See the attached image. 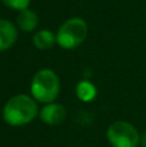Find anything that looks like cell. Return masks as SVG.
<instances>
[{"mask_svg":"<svg viewBox=\"0 0 146 147\" xmlns=\"http://www.w3.org/2000/svg\"><path fill=\"white\" fill-rule=\"evenodd\" d=\"M39 115L36 101L27 94H16L7 101L3 109L5 123L12 127H22L31 123Z\"/></svg>","mask_w":146,"mask_h":147,"instance_id":"cell-1","label":"cell"},{"mask_svg":"<svg viewBox=\"0 0 146 147\" xmlns=\"http://www.w3.org/2000/svg\"><path fill=\"white\" fill-rule=\"evenodd\" d=\"M61 83L57 74L49 69H43L34 75L31 81V96L41 103H52L58 97Z\"/></svg>","mask_w":146,"mask_h":147,"instance_id":"cell-2","label":"cell"},{"mask_svg":"<svg viewBox=\"0 0 146 147\" xmlns=\"http://www.w3.org/2000/svg\"><path fill=\"white\" fill-rule=\"evenodd\" d=\"M88 35V26L84 20L72 17L65 21L57 31V44L65 49H74L85 40Z\"/></svg>","mask_w":146,"mask_h":147,"instance_id":"cell-3","label":"cell"},{"mask_svg":"<svg viewBox=\"0 0 146 147\" xmlns=\"http://www.w3.org/2000/svg\"><path fill=\"white\" fill-rule=\"evenodd\" d=\"M107 141L113 147H137L140 134L137 129L127 121H114L107 128Z\"/></svg>","mask_w":146,"mask_h":147,"instance_id":"cell-4","label":"cell"},{"mask_svg":"<svg viewBox=\"0 0 146 147\" xmlns=\"http://www.w3.org/2000/svg\"><path fill=\"white\" fill-rule=\"evenodd\" d=\"M67 112L62 105L59 103H47L39 111V117L47 125H59L66 120Z\"/></svg>","mask_w":146,"mask_h":147,"instance_id":"cell-5","label":"cell"},{"mask_svg":"<svg viewBox=\"0 0 146 147\" xmlns=\"http://www.w3.org/2000/svg\"><path fill=\"white\" fill-rule=\"evenodd\" d=\"M17 40V28L10 21L0 18V52L9 49Z\"/></svg>","mask_w":146,"mask_h":147,"instance_id":"cell-6","label":"cell"},{"mask_svg":"<svg viewBox=\"0 0 146 147\" xmlns=\"http://www.w3.org/2000/svg\"><path fill=\"white\" fill-rule=\"evenodd\" d=\"M17 25L25 32H31V31L36 30L39 25V17L34 10L31 9H23L18 13L17 16Z\"/></svg>","mask_w":146,"mask_h":147,"instance_id":"cell-7","label":"cell"},{"mask_svg":"<svg viewBox=\"0 0 146 147\" xmlns=\"http://www.w3.org/2000/svg\"><path fill=\"white\" fill-rule=\"evenodd\" d=\"M32 43L39 51H48L54 45V43H57V38L48 28H43L34 34Z\"/></svg>","mask_w":146,"mask_h":147,"instance_id":"cell-8","label":"cell"},{"mask_svg":"<svg viewBox=\"0 0 146 147\" xmlns=\"http://www.w3.org/2000/svg\"><path fill=\"white\" fill-rule=\"evenodd\" d=\"M76 96L80 101L91 102L97 96V89H96L95 84L91 83L89 80H82L76 85Z\"/></svg>","mask_w":146,"mask_h":147,"instance_id":"cell-9","label":"cell"},{"mask_svg":"<svg viewBox=\"0 0 146 147\" xmlns=\"http://www.w3.org/2000/svg\"><path fill=\"white\" fill-rule=\"evenodd\" d=\"M4 3V5H7L8 8H12L16 10H23L27 9L28 5H30L31 0H1Z\"/></svg>","mask_w":146,"mask_h":147,"instance_id":"cell-10","label":"cell"}]
</instances>
